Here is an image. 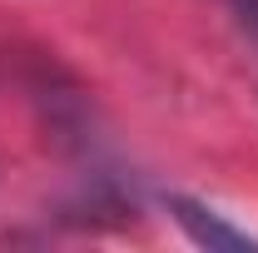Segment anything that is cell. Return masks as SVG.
I'll return each mask as SVG.
<instances>
[{"mask_svg": "<svg viewBox=\"0 0 258 253\" xmlns=\"http://www.w3.org/2000/svg\"><path fill=\"white\" fill-rule=\"evenodd\" d=\"M164 204H169V219L179 223L199 248H209V253H258V238L248 233V228L228 223L219 209L199 204V199H189V194H169Z\"/></svg>", "mask_w": 258, "mask_h": 253, "instance_id": "cell-1", "label": "cell"}, {"mask_svg": "<svg viewBox=\"0 0 258 253\" xmlns=\"http://www.w3.org/2000/svg\"><path fill=\"white\" fill-rule=\"evenodd\" d=\"M228 5H233V15H238V20L258 35V0H228Z\"/></svg>", "mask_w": 258, "mask_h": 253, "instance_id": "cell-2", "label": "cell"}]
</instances>
